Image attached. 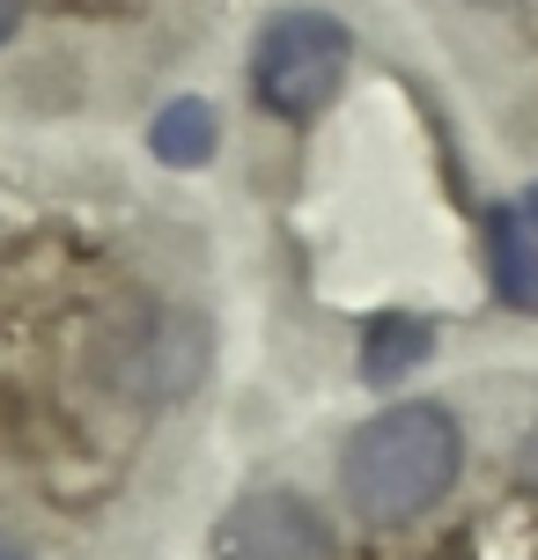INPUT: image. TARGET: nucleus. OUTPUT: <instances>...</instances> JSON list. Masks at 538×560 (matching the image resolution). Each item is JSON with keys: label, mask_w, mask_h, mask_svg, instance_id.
I'll list each match as a JSON object with an SVG mask.
<instances>
[{"label": "nucleus", "mask_w": 538, "mask_h": 560, "mask_svg": "<svg viewBox=\"0 0 538 560\" xmlns=\"http://www.w3.org/2000/svg\"><path fill=\"white\" fill-rule=\"evenodd\" d=\"M428 347H435V325L428 317H376L362 339V376L369 384H398L406 369L428 362Z\"/></svg>", "instance_id": "nucleus-5"}, {"label": "nucleus", "mask_w": 538, "mask_h": 560, "mask_svg": "<svg viewBox=\"0 0 538 560\" xmlns=\"http://www.w3.org/2000/svg\"><path fill=\"white\" fill-rule=\"evenodd\" d=\"M524 222L538 229V185H531V192H524Z\"/></svg>", "instance_id": "nucleus-9"}, {"label": "nucleus", "mask_w": 538, "mask_h": 560, "mask_svg": "<svg viewBox=\"0 0 538 560\" xmlns=\"http://www.w3.org/2000/svg\"><path fill=\"white\" fill-rule=\"evenodd\" d=\"M457 479V420L443 406H384L347 435L340 487L362 524H406L451 494Z\"/></svg>", "instance_id": "nucleus-1"}, {"label": "nucleus", "mask_w": 538, "mask_h": 560, "mask_svg": "<svg viewBox=\"0 0 538 560\" xmlns=\"http://www.w3.org/2000/svg\"><path fill=\"white\" fill-rule=\"evenodd\" d=\"M148 140H155V155L177 170H192L214 155V104H199V96H177L171 112L148 126Z\"/></svg>", "instance_id": "nucleus-6"}, {"label": "nucleus", "mask_w": 538, "mask_h": 560, "mask_svg": "<svg viewBox=\"0 0 538 560\" xmlns=\"http://www.w3.org/2000/svg\"><path fill=\"white\" fill-rule=\"evenodd\" d=\"M15 23H23V0H0V45L15 37Z\"/></svg>", "instance_id": "nucleus-8"}, {"label": "nucleus", "mask_w": 538, "mask_h": 560, "mask_svg": "<svg viewBox=\"0 0 538 560\" xmlns=\"http://www.w3.org/2000/svg\"><path fill=\"white\" fill-rule=\"evenodd\" d=\"M516 472H524V487L538 494V428L524 435V443H516Z\"/></svg>", "instance_id": "nucleus-7"}, {"label": "nucleus", "mask_w": 538, "mask_h": 560, "mask_svg": "<svg viewBox=\"0 0 538 560\" xmlns=\"http://www.w3.org/2000/svg\"><path fill=\"white\" fill-rule=\"evenodd\" d=\"M487 266H494V295L538 317V229L524 222V207L487 214Z\"/></svg>", "instance_id": "nucleus-4"}, {"label": "nucleus", "mask_w": 538, "mask_h": 560, "mask_svg": "<svg viewBox=\"0 0 538 560\" xmlns=\"http://www.w3.org/2000/svg\"><path fill=\"white\" fill-rule=\"evenodd\" d=\"M214 560H332V532L303 494H244L214 532Z\"/></svg>", "instance_id": "nucleus-3"}, {"label": "nucleus", "mask_w": 538, "mask_h": 560, "mask_svg": "<svg viewBox=\"0 0 538 560\" xmlns=\"http://www.w3.org/2000/svg\"><path fill=\"white\" fill-rule=\"evenodd\" d=\"M0 560H30V553H23V546H8V538H0Z\"/></svg>", "instance_id": "nucleus-10"}, {"label": "nucleus", "mask_w": 538, "mask_h": 560, "mask_svg": "<svg viewBox=\"0 0 538 560\" xmlns=\"http://www.w3.org/2000/svg\"><path fill=\"white\" fill-rule=\"evenodd\" d=\"M347 67H354L347 23L317 15V8H288V15H273L258 30L252 89L273 118H317L347 89Z\"/></svg>", "instance_id": "nucleus-2"}]
</instances>
